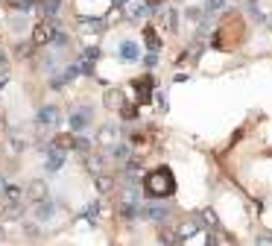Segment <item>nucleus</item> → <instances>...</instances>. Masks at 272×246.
I'll return each mask as SVG.
<instances>
[{
    "instance_id": "f257e3e1",
    "label": "nucleus",
    "mask_w": 272,
    "mask_h": 246,
    "mask_svg": "<svg viewBox=\"0 0 272 246\" xmlns=\"http://www.w3.org/2000/svg\"><path fill=\"white\" fill-rule=\"evenodd\" d=\"M243 38H246V26L240 21V15H225L220 30L214 33V47L217 50H234Z\"/></svg>"
},
{
    "instance_id": "f704fd0d",
    "label": "nucleus",
    "mask_w": 272,
    "mask_h": 246,
    "mask_svg": "<svg viewBox=\"0 0 272 246\" xmlns=\"http://www.w3.org/2000/svg\"><path fill=\"white\" fill-rule=\"evenodd\" d=\"M114 6H126V0H114Z\"/></svg>"
},
{
    "instance_id": "0eeeda50",
    "label": "nucleus",
    "mask_w": 272,
    "mask_h": 246,
    "mask_svg": "<svg viewBox=\"0 0 272 246\" xmlns=\"http://www.w3.org/2000/svg\"><path fill=\"white\" fill-rule=\"evenodd\" d=\"M47 185H44V182H33V185L26 187V197L33 199V202H41V199H47Z\"/></svg>"
},
{
    "instance_id": "ddd939ff",
    "label": "nucleus",
    "mask_w": 272,
    "mask_h": 246,
    "mask_svg": "<svg viewBox=\"0 0 272 246\" xmlns=\"http://www.w3.org/2000/svg\"><path fill=\"white\" fill-rule=\"evenodd\" d=\"M62 164H65V152H59V150H53L50 147V155H47V170H62Z\"/></svg>"
},
{
    "instance_id": "20e7f679",
    "label": "nucleus",
    "mask_w": 272,
    "mask_h": 246,
    "mask_svg": "<svg viewBox=\"0 0 272 246\" xmlns=\"http://www.w3.org/2000/svg\"><path fill=\"white\" fill-rule=\"evenodd\" d=\"M135 100H138V105L149 103V97H153V76L149 73H143L141 79H135Z\"/></svg>"
},
{
    "instance_id": "4be33fe9",
    "label": "nucleus",
    "mask_w": 272,
    "mask_h": 246,
    "mask_svg": "<svg viewBox=\"0 0 272 246\" xmlns=\"http://www.w3.org/2000/svg\"><path fill=\"white\" fill-rule=\"evenodd\" d=\"M120 115H123V120H135V115H138V105H132V103L120 105Z\"/></svg>"
},
{
    "instance_id": "39448f33",
    "label": "nucleus",
    "mask_w": 272,
    "mask_h": 246,
    "mask_svg": "<svg viewBox=\"0 0 272 246\" xmlns=\"http://www.w3.org/2000/svg\"><path fill=\"white\" fill-rule=\"evenodd\" d=\"M38 123H41V126H53V123H59V108H56V105H44V108L38 112Z\"/></svg>"
},
{
    "instance_id": "dca6fc26",
    "label": "nucleus",
    "mask_w": 272,
    "mask_h": 246,
    "mask_svg": "<svg viewBox=\"0 0 272 246\" xmlns=\"http://www.w3.org/2000/svg\"><path fill=\"white\" fill-rule=\"evenodd\" d=\"M3 217H6V220H18V217H21V205H18V202H6V205H3Z\"/></svg>"
},
{
    "instance_id": "f8f14e48",
    "label": "nucleus",
    "mask_w": 272,
    "mask_h": 246,
    "mask_svg": "<svg viewBox=\"0 0 272 246\" xmlns=\"http://www.w3.org/2000/svg\"><path fill=\"white\" fill-rule=\"evenodd\" d=\"M53 202H47V199H41V202H36V217L38 220H53Z\"/></svg>"
},
{
    "instance_id": "72a5a7b5",
    "label": "nucleus",
    "mask_w": 272,
    "mask_h": 246,
    "mask_svg": "<svg viewBox=\"0 0 272 246\" xmlns=\"http://www.w3.org/2000/svg\"><path fill=\"white\" fill-rule=\"evenodd\" d=\"M158 3H161V0H146V6H158Z\"/></svg>"
},
{
    "instance_id": "2eb2a0df",
    "label": "nucleus",
    "mask_w": 272,
    "mask_h": 246,
    "mask_svg": "<svg viewBox=\"0 0 272 246\" xmlns=\"http://www.w3.org/2000/svg\"><path fill=\"white\" fill-rule=\"evenodd\" d=\"M161 15H164V26H167V30H178V15H176V9H161Z\"/></svg>"
},
{
    "instance_id": "cd10ccee",
    "label": "nucleus",
    "mask_w": 272,
    "mask_h": 246,
    "mask_svg": "<svg viewBox=\"0 0 272 246\" xmlns=\"http://www.w3.org/2000/svg\"><path fill=\"white\" fill-rule=\"evenodd\" d=\"M15 6H18V9H33V6H36V3H33V0H15Z\"/></svg>"
},
{
    "instance_id": "aec40b11",
    "label": "nucleus",
    "mask_w": 272,
    "mask_h": 246,
    "mask_svg": "<svg viewBox=\"0 0 272 246\" xmlns=\"http://www.w3.org/2000/svg\"><path fill=\"white\" fill-rule=\"evenodd\" d=\"M111 155H114L117 161H126V158H129V147H123V144H111Z\"/></svg>"
},
{
    "instance_id": "1a4fd4ad",
    "label": "nucleus",
    "mask_w": 272,
    "mask_h": 246,
    "mask_svg": "<svg viewBox=\"0 0 272 246\" xmlns=\"http://www.w3.org/2000/svg\"><path fill=\"white\" fill-rule=\"evenodd\" d=\"M88 117H91V112H88V108H79L76 115H71V129L73 132H82V129L88 126Z\"/></svg>"
},
{
    "instance_id": "f03ea898",
    "label": "nucleus",
    "mask_w": 272,
    "mask_h": 246,
    "mask_svg": "<svg viewBox=\"0 0 272 246\" xmlns=\"http://www.w3.org/2000/svg\"><path fill=\"white\" fill-rule=\"evenodd\" d=\"M143 187H146V194L155 197V199L173 197V194H176V176H173L170 167H158V170H153V173H146Z\"/></svg>"
},
{
    "instance_id": "7c9ffc66",
    "label": "nucleus",
    "mask_w": 272,
    "mask_h": 246,
    "mask_svg": "<svg viewBox=\"0 0 272 246\" xmlns=\"http://www.w3.org/2000/svg\"><path fill=\"white\" fill-rule=\"evenodd\" d=\"M143 62H146V68H155V65H158V56H155V53H149Z\"/></svg>"
},
{
    "instance_id": "bb28decb",
    "label": "nucleus",
    "mask_w": 272,
    "mask_h": 246,
    "mask_svg": "<svg viewBox=\"0 0 272 246\" xmlns=\"http://www.w3.org/2000/svg\"><path fill=\"white\" fill-rule=\"evenodd\" d=\"M85 161H88V170H94V173H100V158H97V155H88Z\"/></svg>"
},
{
    "instance_id": "b1692460",
    "label": "nucleus",
    "mask_w": 272,
    "mask_h": 246,
    "mask_svg": "<svg viewBox=\"0 0 272 246\" xmlns=\"http://www.w3.org/2000/svg\"><path fill=\"white\" fill-rule=\"evenodd\" d=\"M76 68H79V73H94V62H91V59L85 56L82 62H79V65H76Z\"/></svg>"
},
{
    "instance_id": "c9c22d12",
    "label": "nucleus",
    "mask_w": 272,
    "mask_h": 246,
    "mask_svg": "<svg viewBox=\"0 0 272 246\" xmlns=\"http://www.w3.org/2000/svg\"><path fill=\"white\" fill-rule=\"evenodd\" d=\"M3 187H6V182H3V179H0V194H3Z\"/></svg>"
},
{
    "instance_id": "9d476101",
    "label": "nucleus",
    "mask_w": 272,
    "mask_h": 246,
    "mask_svg": "<svg viewBox=\"0 0 272 246\" xmlns=\"http://www.w3.org/2000/svg\"><path fill=\"white\" fill-rule=\"evenodd\" d=\"M120 56L126 59V62H138V59H141V50H138L135 41H123V44H120Z\"/></svg>"
},
{
    "instance_id": "a211bd4d",
    "label": "nucleus",
    "mask_w": 272,
    "mask_h": 246,
    "mask_svg": "<svg viewBox=\"0 0 272 246\" xmlns=\"http://www.w3.org/2000/svg\"><path fill=\"white\" fill-rule=\"evenodd\" d=\"M59 6H62V0H41V12H44V15H56V12H59Z\"/></svg>"
},
{
    "instance_id": "412c9836",
    "label": "nucleus",
    "mask_w": 272,
    "mask_h": 246,
    "mask_svg": "<svg viewBox=\"0 0 272 246\" xmlns=\"http://www.w3.org/2000/svg\"><path fill=\"white\" fill-rule=\"evenodd\" d=\"M193 232H196V223L188 220V223H182V229H178V237H185V240H188V237H193Z\"/></svg>"
},
{
    "instance_id": "5701e85b",
    "label": "nucleus",
    "mask_w": 272,
    "mask_h": 246,
    "mask_svg": "<svg viewBox=\"0 0 272 246\" xmlns=\"http://www.w3.org/2000/svg\"><path fill=\"white\" fill-rule=\"evenodd\" d=\"M225 6V0H208V3H205V12H208V15H214V12H220Z\"/></svg>"
},
{
    "instance_id": "f3484780",
    "label": "nucleus",
    "mask_w": 272,
    "mask_h": 246,
    "mask_svg": "<svg viewBox=\"0 0 272 246\" xmlns=\"http://www.w3.org/2000/svg\"><path fill=\"white\" fill-rule=\"evenodd\" d=\"M146 15V6L143 3H138V6H126V18L129 21H138V18H143Z\"/></svg>"
},
{
    "instance_id": "393cba45",
    "label": "nucleus",
    "mask_w": 272,
    "mask_h": 246,
    "mask_svg": "<svg viewBox=\"0 0 272 246\" xmlns=\"http://www.w3.org/2000/svg\"><path fill=\"white\" fill-rule=\"evenodd\" d=\"M97 185H100L103 194H108V190H111V179H108V176H97Z\"/></svg>"
},
{
    "instance_id": "9b49d317",
    "label": "nucleus",
    "mask_w": 272,
    "mask_h": 246,
    "mask_svg": "<svg viewBox=\"0 0 272 246\" xmlns=\"http://www.w3.org/2000/svg\"><path fill=\"white\" fill-rule=\"evenodd\" d=\"M73 144H76V138H73V135H56V138H53V150L68 152V150H73Z\"/></svg>"
},
{
    "instance_id": "4468645a",
    "label": "nucleus",
    "mask_w": 272,
    "mask_h": 246,
    "mask_svg": "<svg viewBox=\"0 0 272 246\" xmlns=\"http://www.w3.org/2000/svg\"><path fill=\"white\" fill-rule=\"evenodd\" d=\"M114 138H117L114 126H103V129H100V135H97V141H100V144H106V147H111V144H114Z\"/></svg>"
},
{
    "instance_id": "c756f323",
    "label": "nucleus",
    "mask_w": 272,
    "mask_h": 246,
    "mask_svg": "<svg viewBox=\"0 0 272 246\" xmlns=\"http://www.w3.org/2000/svg\"><path fill=\"white\" fill-rule=\"evenodd\" d=\"M202 220L211 223V226H217V214H214V211H205V214H202Z\"/></svg>"
},
{
    "instance_id": "6e6552de",
    "label": "nucleus",
    "mask_w": 272,
    "mask_h": 246,
    "mask_svg": "<svg viewBox=\"0 0 272 246\" xmlns=\"http://www.w3.org/2000/svg\"><path fill=\"white\" fill-rule=\"evenodd\" d=\"M143 217H146V220L161 223V220L170 217V208H164V205H149V208H143Z\"/></svg>"
},
{
    "instance_id": "a878e982",
    "label": "nucleus",
    "mask_w": 272,
    "mask_h": 246,
    "mask_svg": "<svg viewBox=\"0 0 272 246\" xmlns=\"http://www.w3.org/2000/svg\"><path fill=\"white\" fill-rule=\"evenodd\" d=\"M161 240H164V246H176V237H173V232H167V229H161V234H158Z\"/></svg>"
},
{
    "instance_id": "2f4dec72",
    "label": "nucleus",
    "mask_w": 272,
    "mask_h": 246,
    "mask_svg": "<svg viewBox=\"0 0 272 246\" xmlns=\"http://www.w3.org/2000/svg\"><path fill=\"white\" fill-rule=\"evenodd\" d=\"M258 246H272V237H260Z\"/></svg>"
},
{
    "instance_id": "423d86ee",
    "label": "nucleus",
    "mask_w": 272,
    "mask_h": 246,
    "mask_svg": "<svg viewBox=\"0 0 272 246\" xmlns=\"http://www.w3.org/2000/svg\"><path fill=\"white\" fill-rule=\"evenodd\" d=\"M143 41H146V47L153 50V53H158L161 50V38H158V33H155V26H143Z\"/></svg>"
},
{
    "instance_id": "473e14b6",
    "label": "nucleus",
    "mask_w": 272,
    "mask_h": 246,
    "mask_svg": "<svg viewBox=\"0 0 272 246\" xmlns=\"http://www.w3.org/2000/svg\"><path fill=\"white\" fill-rule=\"evenodd\" d=\"M208 246H217V234H208Z\"/></svg>"
},
{
    "instance_id": "7ed1b4c3",
    "label": "nucleus",
    "mask_w": 272,
    "mask_h": 246,
    "mask_svg": "<svg viewBox=\"0 0 272 246\" xmlns=\"http://www.w3.org/2000/svg\"><path fill=\"white\" fill-rule=\"evenodd\" d=\"M56 30H59V23L53 21V18H41L36 23V30H33V47H47L53 41Z\"/></svg>"
},
{
    "instance_id": "c85d7f7f",
    "label": "nucleus",
    "mask_w": 272,
    "mask_h": 246,
    "mask_svg": "<svg viewBox=\"0 0 272 246\" xmlns=\"http://www.w3.org/2000/svg\"><path fill=\"white\" fill-rule=\"evenodd\" d=\"M97 211H100V205L94 202V205H88V211H85V217H88V220H94V217H97Z\"/></svg>"
},
{
    "instance_id": "6ab92c4d",
    "label": "nucleus",
    "mask_w": 272,
    "mask_h": 246,
    "mask_svg": "<svg viewBox=\"0 0 272 246\" xmlns=\"http://www.w3.org/2000/svg\"><path fill=\"white\" fill-rule=\"evenodd\" d=\"M106 105H108V108H120V105H123L120 91H106Z\"/></svg>"
}]
</instances>
